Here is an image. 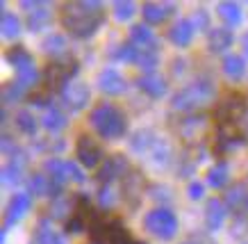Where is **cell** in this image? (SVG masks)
<instances>
[{"label": "cell", "mask_w": 248, "mask_h": 244, "mask_svg": "<svg viewBox=\"0 0 248 244\" xmlns=\"http://www.w3.org/2000/svg\"><path fill=\"white\" fill-rule=\"evenodd\" d=\"M143 228L148 230L151 235L159 237V240H171L178 233V217L169 208H155V210L146 214Z\"/></svg>", "instance_id": "cell-6"}, {"label": "cell", "mask_w": 248, "mask_h": 244, "mask_svg": "<svg viewBox=\"0 0 248 244\" xmlns=\"http://www.w3.org/2000/svg\"><path fill=\"white\" fill-rule=\"evenodd\" d=\"M114 57L121 62H135L137 60V46L135 44H123V46H119V50L114 53Z\"/></svg>", "instance_id": "cell-40"}, {"label": "cell", "mask_w": 248, "mask_h": 244, "mask_svg": "<svg viewBox=\"0 0 248 244\" xmlns=\"http://www.w3.org/2000/svg\"><path fill=\"white\" fill-rule=\"evenodd\" d=\"M16 128L21 130L23 135H34L37 132V119L28 112V110H21L16 114Z\"/></svg>", "instance_id": "cell-33"}, {"label": "cell", "mask_w": 248, "mask_h": 244, "mask_svg": "<svg viewBox=\"0 0 248 244\" xmlns=\"http://www.w3.org/2000/svg\"><path fill=\"white\" fill-rule=\"evenodd\" d=\"M91 244H93V242H91Z\"/></svg>", "instance_id": "cell-48"}, {"label": "cell", "mask_w": 248, "mask_h": 244, "mask_svg": "<svg viewBox=\"0 0 248 244\" xmlns=\"http://www.w3.org/2000/svg\"><path fill=\"white\" fill-rule=\"evenodd\" d=\"M21 174H23V158H14L9 160L5 167H2V183L5 185H14L21 180Z\"/></svg>", "instance_id": "cell-30"}, {"label": "cell", "mask_w": 248, "mask_h": 244, "mask_svg": "<svg viewBox=\"0 0 248 244\" xmlns=\"http://www.w3.org/2000/svg\"><path fill=\"white\" fill-rule=\"evenodd\" d=\"M23 92H25V87H21L18 82L5 84V89H2V103H5V105H7V103H14V100H18L23 96Z\"/></svg>", "instance_id": "cell-39"}, {"label": "cell", "mask_w": 248, "mask_h": 244, "mask_svg": "<svg viewBox=\"0 0 248 244\" xmlns=\"http://www.w3.org/2000/svg\"><path fill=\"white\" fill-rule=\"evenodd\" d=\"M48 23H50V12H48V7H46L44 2H39V7L30 12L28 25H30L32 32H41L48 28Z\"/></svg>", "instance_id": "cell-24"}, {"label": "cell", "mask_w": 248, "mask_h": 244, "mask_svg": "<svg viewBox=\"0 0 248 244\" xmlns=\"http://www.w3.org/2000/svg\"><path fill=\"white\" fill-rule=\"evenodd\" d=\"M68 210H73V206H68L66 198H62V196L53 198V203H50V214H53L55 219H64ZM68 214H71V212H68ZM66 219H68V217H66Z\"/></svg>", "instance_id": "cell-38"}, {"label": "cell", "mask_w": 248, "mask_h": 244, "mask_svg": "<svg viewBox=\"0 0 248 244\" xmlns=\"http://www.w3.org/2000/svg\"><path fill=\"white\" fill-rule=\"evenodd\" d=\"M139 89L141 92H146L151 98H162L166 92H169V84H166V80L162 76H157V73H146V76L139 78Z\"/></svg>", "instance_id": "cell-16"}, {"label": "cell", "mask_w": 248, "mask_h": 244, "mask_svg": "<svg viewBox=\"0 0 248 244\" xmlns=\"http://www.w3.org/2000/svg\"><path fill=\"white\" fill-rule=\"evenodd\" d=\"M76 155L80 160V164H84L87 169H93L103 160V148H100V144L91 135H80L76 146Z\"/></svg>", "instance_id": "cell-7"}, {"label": "cell", "mask_w": 248, "mask_h": 244, "mask_svg": "<svg viewBox=\"0 0 248 244\" xmlns=\"http://www.w3.org/2000/svg\"><path fill=\"white\" fill-rule=\"evenodd\" d=\"M89 123L103 139H121L128 132V116L112 103H100L93 107Z\"/></svg>", "instance_id": "cell-3"}, {"label": "cell", "mask_w": 248, "mask_h": 244, "mask_svg": "<svg viewBox=\"0 0 248 244\" xmlns=\"http://www.w3.org/2000/svg\"><path fill=\"white\" fill-rule=\"evenodd\" d=\"M194 30H196L194 23L187 21V18H182V21H178V23L169 30V39H171L178 48H187L189 44H191V39H194Z\"/></svg>", "instance_id": "cell-17"}, {"label": "cell", "mask_w": 248, "mask_h": 244, "mask_svg": "<svg viewBox=\"0 0 248 244\" xmlns=\"http://www.w3.org/2000/svg\"><path fill=\"white\" fill-rule=\"evenodd\" d=\"M37 244H64V240L53 228H46V224L41 221L39 224V233H37Z\"/></svg>", "instance_id": "cell-34"}, {"label": "cell", "mask_w": 248, "mask_h": 244, "mask_svg": "<svg viewBox=\"0 0 248 244\" xmlns=\"http://www.w3.org/2000/svg\"><path fill=\"white\" fill-rule=\"evenodd\" d=\"M105 21V9L98 0H84V2H68L62 9V25L78 39H87L96 34V30Z\"/></svg>", "instance_id": "cell-2"}, {"label": "cell", "mask_w": 248, "mask_h": 244, "mask_svg": "<svg viewBox=\"0 0 248 244\" xmlns=\"http://www.w3.org/2000/svg\"><path fill=\"white\" fill-rule=\"evenodd\" d=\"M105 244H141V242H137L135 237H132V233L125 228V224L119 217H112L109 226H107Z\"/></svg>", "instance_id": "cell-14"}, {"label": "cell", "mask_w": 248, "mask_h": 244, "mask_svg": "<svg viewBox=\"0 0 248 244\" xmlns=\"http://www.w3.org/2000/svg\"><path fill=\"white\" fill-rule=\"evenodd\" d=\"M130 44H135L137 48H153L155 46V37L148 25L137 23L130 28Z\"/></svg>", "instance_id": "cell-19"}, {"label": "cell", "mask_w": 248, "mask_h": 244, "mask_svg": "<svg viewBox=\"0 0 248 244\" xmlns=\"http://www.w3.org/2000/svg\"><path fill=\"white\" fill-rule=\"evenodd\" d=\"M132 14H135V2H130V0H116L114 2V16L119 21H128V18H132Z\"/></svg>", "instance_id": "cell-36"}, {"label": "cell", "mask_w": 248, "mask_h": 244, "mask_svg": "<svg viewBox=\"0 0 248 244\" xmlns=\"http://www.w3.org/2000/svg\"><path fill=\"white\" fill-rule=\"evenodd\" d=\"M98 201H100V206H103V208H112L114 206L116 196H114V192L109 190V185H105V187L100 190V194H98Z\"/></svg>", "instance_id": "cell-42"}, {"label": "cell", "mask_w": 248, "mask_h": 244, "mask_svg": "<svg viewBox=\"0 0 248 244\" xmlns=\"http://www.w3.org/2000/svg\"><path fill=\"white\" fill-rule=\"evenodd\" d=\"M66 39L62 37V34H50V37L44 41V50L48 55H53V57H64V53H66Z\"/></svg>", "instance_id": "cell-31"}, {"label": "cell", "mask_w": 248, "mask_h": 244, "mask_svg": "<svg viewBox=\"0 0 248 244\" xmlns=\"http://www.w3.org/2000/svg\"><path fill=\"white\" fill-rule=\"evenodd\" d=\"M121 192H123V198L128 201V206L135 210L139 203H141V192H143V176L139 171H130L128 176H123V185H121Z\"/></svg>", "instance_id": "cell-9"}, {"label": "cell", "mask_w": 248, "mask_h": 244, "mask_svg": "<svg viewBox=\"0 0 248 244\" xmlns=\"http://www.w3.org/2000/svg\"><path fill=\"white\" fill-rule=\"evenodd\" d=\"M214 123L218 135V151L232 148L244 144L248 139V103L246 96L239 92H228L217 103L214 110Z\"/></svg>", "instance_id": "cell-1"}, {"label": "cell", "mask_w": 248, "mask_h": 244, "mask_svg": "<svg viewBox=\"0 0 248 244\" xmlns=\"http://www.w3.org/2000/svg\"><path fill=\"white\" fill-rule=\"evenodd\" d=\"M226 214H228L226 203L218 201V198H210L207 206H205V224H207V228L218 230L223 226V221H226Z\"/></svg>", "instance_id": "cell-15"}, {"label": "cell", "mask_w": 248, "mask_h": 244, "mask_svg": "<svg viewBox=\"0 0 248 244\" xmlns=\"http://www.w3.org/2000/svg\"><path fill=\"white\" fill-rule=\"evenodd\" d=\"M98 87H100V92L109 94V96H121V94L128 89L125 78L114 69H105L98 73Z\"/></svg>", "instance_id": "cell-11"}, {"label": "cell", "mask_w": 248, "mask_h": 244, "mask_svg": "<svg viewBox=\"0 0 248 244\" xmlns=\"http://www.w3.org/2000/svg\"><path fill=\"white\" fill-rule=\"evenodd\" d=\"M62 176H64V180H73V183H84L82 169L78 167L76 162H64V164H62Z\"/></svg>", "instance_id": "cell-35"}, {"label": "cell", "mask_w": 248, "mask_h": 244, "mask_svg": "<svg viewBox=\"0 0 248 244\" xmlns=\"http://www.w3.org/2000/svg\"><path fill=\"white\" fill-rule=\"evenodd\" d=\"M157 62H159V53H157V48H155V46H153V48H137V60H135V64L141 71H146V73H153V69L157 66Z\"/></svg>", "instance_id": "cell-23"}, {"label": "cell", "mask_w": 248, "mask_h": 244, "mask_svg": "<svg viewBox=\"0 0 248 244\" xmlns=\"http://www.w3.org/2000/svg\"><path fill=\"white\" fill-rule=\"evenodd\" d=\"M18 73V78H16V82L21 84V87H32V84L37 82V78H39V73H37V69H34V64L32 66H25V69H21V71H16Z\"/></svg>", "instance_id": "cell-37"}, {"label": "cell", "mask_w": 248, "mask_h": 244, "mask_svg": "<svg viewBox=\"0 0 248 244\" xmlns=\"http://www.w3.org/2000/svg\"><path fill=\"white\" fill-rule=\"evenodd\" d=\"M125 171H128V160L123 155H112V158H105V164L98 169V180L103 185H109L114 178L125 176Z\"/></svg>", "instance_id": "cell-12"}, {"label": "cell", "mask_w": 248, "mask_h": 244, "mask_svg": "<svg viewBox=\"0 0 248 244\" xmlns=\"http://www.w3.org/2000/svg\"><path fill=\"white\" fill-rule=\"evenodd\" d=\"M0 30H2V37L5 39L18 37V32H21V21H18V16L12 14V12H2V16H0Z\"/></svg>", "instance_id": "cell-27"}, {"label": "cell", "mask_w": 248, "mask_h": 244, "mask_svg": "<svg viewBox=\"0 0 248 244\" xmlns=\"http://www.w3.org/2000/svg\"><path fill=\"white\" fill-rule=\"evenodd\" d=\"M173 12H175L173 2H143L141 5V16L148 25H162Z\"/></svg>", "instance_id": "cell-10"}, {"label": "cell", "mask_w": 248, "mask_h": 244, "mask_svg": "<svg viewBox=\"0 0 248 244\" xmlns=\"http://www.w3.org/2000/svg\"><path fill=\"white\" fill-rule=\"evenodd\" d=\"M191 23H194L196 30H207V28H210V14H207L205 9H196Z\"/></svg>", "instance_id": "cell-41"}, {"label": "cell", "mask_w": 248, "mask_h": 244, "mask_svg": "<svg viewBox=\"0 0 248 244\" xmlns=\"http://www.w3.org/2000/svg\"><path fill=\"white\" fill-rule=\"evenodd\" d=\"M78 62L71 57H62V60L48 62V66L44 71V84L46 92H64V87L68 84L71 78L78 76Z\"/></svg>", "instance_id": "cell-5"}, {"label": "cell", "mask_w": 248, "mask_h": 244, "mask_svg": "<svg viewBox=\"0 0 248 244\" xmlns=\"http://www.w3.org/2000/svg\"><path fill=\"white\" fill-rule=\"evenodd\" d=\"M214 98V84L207 80V78H201L196 80L194 84H189L185 89L173 96V110H180V112H191V110H198V107L207 105L210 100Z\"/></svg>", "instance_id": "cell-4"}, {"label": "cell", "mask_w": 248, "mask_h": 244, "mask_svg": "<svg viewBox=\"0 0 248 244\" xmlns=\"http://www.w3.org/2000/svg\"><path fill=\"white\" fill-rule=\"evenodd\" d=\"M44 128L48 130V132H60V130H64L66 128V116H64V112H60L57 107H50L44 116Z\"/></svg>", "instance_id": "cell-29"}, {"label": "cell", "mask_w": 248, "mask_h": 244, "mask_svg": "<svg viewBox=\"0 0 248 244\" xmlns=\"http://www.w3.org/2000/svg\"><path fill=\"white\" fill-rule=\"evenodd\" d=\"M155 142H157V139L153 137V132H151V130H139V132H137L135 137H132L130 146H132V151L141 153V151H148L151 146H155Z\"/></svg>", "instance_id": "cell-32"}, {"label": "cell", "mask_w": 248, "mask_h": 244, "mask_svg": "<svg viewBox=\"0 0 248 244\" xmlns=\"http://www.w3.org/2000/svg\"><path fill=\"white\" fill-rule=\"evenodd\" d=\"M223 73H226V78H230V80H241L244 78V73H246V62H244V57L241 55H226L223 57Z\"/></svg>", "instance_id": "cell-20"}, {"label": "cell", "mask_w": 248, "mask_h": 244, "mask_svg": "<svg viewBox=\"0 0 248 244\" xmlns=\"http://www.w3.org/2000/svg\"><path fill=\"white\" fill-rule=\"evenodd\" d=\"M89 98L91 92L84 82H68L64 87V92H62V100H64V105L68 110H82V107H87Z\"/></svg>", "instance_id": "cell-8"}, {"label": "cell", "mask_w": 248, "mask_h": 244, "mask_svg": "<svg viewBox=\"0 0 248 244\" xmlns=\"http://www.w3.org/2000/svg\"><path fill=\"white\" fill-rule=\"evenodd\" d=\"M205 194V185L203 183H189V198L194 201H201Z\"/></svg>", "instance_id": "cell-43"}, {"label": "cell", "mask_w": 248, "mask_h": 244, "mask_svg": "<svg viewBox=\"0 0 248 244\" xmlns=\"http://www.w3.org/2000/svg\"><path fill=\"white\" fill-rule=\"evenodd\" d=\"M153 194H151V196L153 198H162V201H169V198H171V196H169V187H153Z\"/></svg>", "instance_id": "cell-45"}, {"label": "cell", "mask_w": 248, "mask_h": 244, "mask_svg": "<svg viewBox=\"0 0 248 244\" xmlns=\"http://www.w3.org/2000/svg\"><path fill=\"white\" fill-rule=\"evenodd\" d=\"M232 30L230 28H212L210 30V37H207V44H210V50L212 53H223V50H228V48L232 46Z\"/></svg>", "instance_id": "cell-18"}, {"label": "cell", "mask_w": 248, "mask_h": 244, "mask_svg": "<svg viewBox=\"0 0 248 244\" xmlns=\"http://www.w3.org/2000/svg\"><path fill=\"white\" fill-rule=\"evenodd\" d=\"M7 62L9 64H14L16 71L25 69V66H32L34 60H32V55L25 50V46H12L7 50Z\"/></svg>", "instance_id": "cell-25"}, {"label": "cell", "mask_w": 248, "mask_h": 244, "mask_svg": "<svg viewBox=\"0 0 248 244\" xmlns=\"http://www.w3.org/2000/svg\"><path fill=\"white\" fill-rule=\"evenodd\" d=\"M30 103L37 107H46L48 103H53V100H50L48 92H44V94H30Z\"/></svg>", "instance_id": "cell-44"}, {"label": "cell", "mask_w": 248, "mask_h": 244, "mask_svg": "<svg viewBox=\"0 0 248 244\" xmlns=\"http://www.w3.org/2000/svg\"><path fill=\"white\" fill-rule=\"evenodd\" d=\"M226 203L232 208V210H244V208H248V187H246V183L232 185L226 194Z\"/></svg>", "instance_id": "cell-21"}, {"label": "cell", "mask_w": 248, "mask_h": 244, "mask_svg": "<svg viewBox=\"0 0 248 244\" xmlns=\"http://www.w3.org/2000/svg\"><path fill=\"white\" fill-rule=\"evenodd\" d=\"M217 14H218V18L226 25H230V28L241 23V7L237 2H218Z\"/></svg>", "instance_id": "cell-22"}, {"label": "cell", "mask_w": 248, "mask_h": 244, "mask_svg": "<svg viewBox=\"0 0 248 244\" xmlns=\"http://www.w3.org/2000/svg\"><path fill=\"white\" fill-rule=\"evenodd\" d=\"M30 206H32V196H30V194H23V192H18V194H14V196L9 198L7 212H5V228L21 219L23 214L30 210Z\"/></svg>", "instance_id": "cell-13"}, {"label": "cell", "mask_w": 248, "mask_h": 244, "mask_svg": "<svg viewBox=\"0 0 248 244\" xmlns=\"http://www.w3.org/2000/svg\"><path fill=\"white\" fill-rule=\"evenodd\" d=\"M182 66H185V62L175 60V62H173V73H175V76H178V73H182Z\"/></svg>", "instance_id": "cell-46"}, {"label": "cell", "mask_w": 248, "mask_h": 244, "mask_svg": "<svg viewBox=\"0 0 248 244\" xmlns=\"http://www.w3.org/2000/svg\"><path fill=\"white\" fill-rule=\"evenodd\" d=\"M241 48H244V53L248 55V32L244 34V37H241Z\"/></svg>", "instance_id": "cell-47"}, {"label": "cell", "mask_w": 248, "mask_h": 244, "mask_svg": "<svg viewBox=\"0 0 248 244\" xmlns=\"http://www.w3.org/2000/svg\"><path fill=\"white\" fill-rule=\"evenodd\" d=\"M230 169H228L226 162H218V164H214V167L207 171V183L214 187V190H221L223 185L228 183V178H230Z\"/></svg>", "instance_id": "cell-28"}, {"label": "cell", "mask_w": 248, "mask_h": 244, "mask_svg": "<svg viewBox=\"0 0 248 244\" xmlns=\"http://www.w3.org/2000/svg\"><path fill=\"white\" fill-rule=\"evenodd\" d=\"M203 128H205V116H187L180 123V135L187 142H191V139H196L198 132H203Z\"/></svg>", "instance_id": "cell-26"}]
</instances>
